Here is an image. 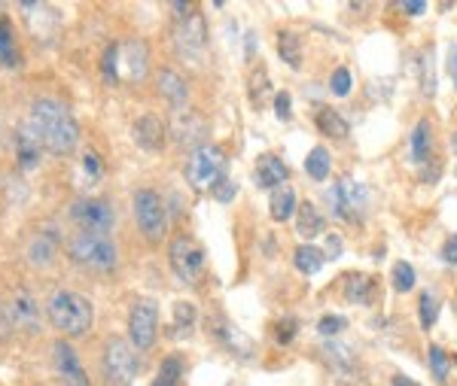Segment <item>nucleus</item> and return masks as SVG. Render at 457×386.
<instances>
[{
	"label": "nucleus",
	"mask_w": 457,
	"mask_h": 386,
	"mask_svg": "<svg viewBox=\"0 0 457 386\" xmlns=\"http://www.w3.org/2000/svg\"><path fill=\"white\" fill-rule=\"evenodd\" d=\"M31 131L53 155H71L79 146V125L62 101L37 98L31 103Z\"/></svg>",
	"instance_id": "f257e3e1"
},
{
	"label": "nucleus",
	"mask_w": 457,
	"mask_h": 386,
	"mask_svg": "<svg viewBox=\"0 0 457 386\" xmlns=\"http://www.w3.org/2000/svg\"><path fill=\"white\" fill-rule=\"evenodd\" d=\"M46 314L53 319L55 329L68 338L88 335V329H92V323H95L92 301L79 292H68V289H62V292H55L53 299H49Z\"/></svg>",
	"instance_id": "f03ea898"
},
{
	"label": "nucleus",
	"mask_w": 457,
	"mask_h": 386,
	"mask_svg": "<svg viewBox=\"0 0 457 386\" xmlns=\"http://www.w3.org/2000/svg\"><path fill=\"white\" fill-rule=\"evenodd\" d=\"M68 256L79 265V268L98 271V274H110V271H116V265H120L116 243L110 241L107 234H92V232L73 234L68 243Z\"/></svg>",
	"instance_id": "7ed1b4c3"
},
{
	"label": "nucleus",
	"mask_w": 457,
	"mask_h": 386,
	"mask_svg": "<svg viewBox=\"0 0 457 386\" xmlns=\"http://www.w3.org/2000/svg\"><path fill=\"white\" fill-rule=\"evenodd\" d=\"M187 180L195 192H213L226 180V152L213 144H202L187 159Z\"/></svg>",
	"instance_id": "20e7f679"
},
{
	"label": "nucleus",
	"mask_w": 457,
	"mask_h": 386,
	"mask_svg": "<svg viewBox=\"0 0 457 386\" xmlns=\"http://www.w3.org/2000/svg\"><path fill=\"white\" fill-rule=\"evenodd\" d=\"M101 374L107 386H131L137 377V350L122 338H110L101 353Z\"/></svg>",
	"instance_id": "39448f33"
},
{
	"label": "nucleus",
	"mask_w": 457,
	"mask_h": 386,
	"mask_svg": "<svg viewBox=\"0 0 457 386\" xmlns=\"http://www.w3.org/2000/svg\"><path fill=\"white\" fill-rule=\"evenodd\" d=\"M131 210H135V222L144 232L150 243L165 241L168 234V207L162 204V198L153 189H137L131 198Z\"/></svg>",
	"instance_id": "423d86ee"
},
{
	"label": "nucleus",
	"mask_w": 457,
	"mask_h": 386,
	"mask_svg": "<svg viewBox=\"0 0 457 386\" xmlns=\"http://www.w3.org/2000/svg\"><path fill=\"white\" fill-rule=\"evenodd\" d=\"M168 262L183 283L195 286L204 277V250L193 234H177L168 243Z\"/></svg>",
	"instance_id": "0eeeda50"
},
{
	"label": "nucleus",
	"mask_w": 457,
	"mask_h": 386,
	"mask_svg": "<svg viewBox=\"0 0 457 386\" xmlns=\"http://www.w3.org/2000/svg\"><path fill=\"white\" fill-rule=\"evenodd\" d=\"M159 338V304L153 299H137L129 310V344L137 353L153 350Z\"/></svg>",
	"instance_id": "6e6552de"
},
{
	"label": "nucleus",
	"mask_w": 457,
	"mask_h": 386,
	"mask_svg": "<svg viewBox=\"0 0 457 386\" xmlns=\"http://www.w3.org/2000/svg\"><path fill=\"white\" fill-rule=\"evenodd\" d=\"M327 201L342 222H360L366 213V189L353 177H342L333 189H327Z\"/></svg>",
	"instance_id": "1a4fd4ad"
},
{
	"label": "nucleus",
	"mask_w": 457,
	"mask_h": 386,
	"mask_svg": "<svg viewBox=\"0 0 457 386\" xmlns=\"http://www.w3.org/2000/svg\"><path fill=\"white\" fill-rule=\"evenodd\" d=\"M174 49L180 52L183 62H198L204 55V49H208V25H204V19L198 12L177 21Z\"/></svg>",
	"instance_id": "9d476101"
},
{
	"label": "nucleus",
	"mask_w": 457,
	"mask_h": 386,
	"mask_svg": "<svg viewBox=\"0 0 457 386\" xmlns=\"http://www.w3.org/2000/svg\"><path fill=\"white\" fill-rule=\"evenodd\" d=\"M73 219L92 234H107L110 228L116 226V213H113V204L104 201V198H83L71 207Z\"/></svg>",
	"instance_id": "9b49d317"
},
{
	"label": "nucleus",
	"mask_w": 457,
	"mask_h": 386,
	"mask_svg": "<svg viewBox=\"0 0 457 386\" xmlns=\"http://www.w3.org/2000/svg\"><path fill=\"white\" fill-rule=\"evenodd\" d=\"M53 353H55V368H58V374L68 381V386H88V377H86V371L83 365H79V356L77 350L68 344V341H58V344L53 347Z\"/></svg>",
	"instance_id": "f8f14e48"
},
{
	"label": "nucleus",
	"mask_w": 457,
	"mask_h": 386,
	"mask_svg": "<svg viewBox=\"0 0 457 386\" xmlns=\"http://www.w3.org/2000/svg\"><path fill=\"white\" fill-rule=\"evenodd\" d=\"M146 68H150V52H146L144 43L135 40L120 49V77L137 83V79L146 77Z\"/></svg>",
	"instance_id": "ddd939ff"
},
{
	"label": "nucleus",
	"mask_w": 457,
	"mask_h": 386,
	"mask_svg": "<svg viewBox=\"0 0 457 386\" xmlns=\"http://www.w3.org/2000/svg\"><path fill=\"white\" fill-rule=\"evenodd\" d=\"M135 144L146 152H156L165 146V125L156 113H146L135 122Z\"/></svg>",
	"instance_id": "4468645a"
},
{
	"label": "nucleus",
	"mask_w": 457,
	"mask_h": 386,
	"mask_svg": "<svg viewBox=\"0 0 457 386\" xmlns=\"http://www.w3.org/2000/svg\"><path fill=\"white\" fill-rule=\"evenodd\" d=\"M156 88H159V94L165 98L168 103H174V107H183V103L189 101V86H187V79L180 77L177 70L171 68H162L156 73Z\"/></svg>",
	"instance_id": "2eb2a0df"
},
{
	"label": "nucleus",
	"mask_w": 457,
	"mask_h": 386,
	"mask_svg": "<svg viewBox=\"0 0 457 386\" xmlns=\"http://www.w3.org/2000/svg\"><path fill=\"white\" fill-rule=\"evenodd\" d=\"M287 177H290V168L284 165V159L278 155H260L256 159V183L262 189H278V185H287Z\"/></svg>",
	"instance_id": "dca6fc26"
},
{
	"label": "nucleus",
	"mask_w": 457,
	"mask_h": 386,
	"mask_svg": "<svg viewBox=\"0 0 457 386\" xmlns=\"http://www.w3.org/2000/svg\"><path fill=\"white\" fill-rule=\"evenodd\" d=\"M10 316H12V323H16L19 329H28V332L37 329V323H40V310H37V301L31 299V292L19 289V292L12 295Z\"/></svg>",
	"instance_id": "f3484780"
},
{
	"label": "nucleus",
	"mask_w": 457,
	"mask_h": 386,
	"mask_svg": "<svg viewBox=\"0 0 457 386\" xmlns=\"http://www.w3.org/2000/svg\"><path fill=\"white\" fill-rule=\"evenodd\" d=\"M296 210H299V198H296V189H293L290 183L271 189V201H269L271 219H275V222H287V219L296 217Z\"/></svg>",
	"instance_id": "a211bd4d"
},
{
	"label": "nucleus",
	"mask_w": 457,
	"mask_h": 386,
	"mask_svg": "<svg viewBox=\"0 0 457 386\" xmlns=\"http://www.w3.org/2000/svg\"><path fill=\"white\" fill-rule=\"evenodd\" d=\"M430 152H433V125L427 122V119H421L409 135V155L415 165H427Z\"/></svg>",
	"instance_id": "6ab92c4d"
},
{
	"label": "nucleus",
	"mask_w": 457,
	"mask_h": 386,
	"mask_svg": "<svg viewBox=\"0 0 457 386\" xmlns=\"http://www.w3.org/2000/svg\"><path fill=\"white\" fill-rule=\"evenodd\" d=\"M314 125H317V131H320L323 137H329V140H345V137L351 135L348 119H345L342 113H336V110H329V107L317 110Z\"/></svg>",
	"instance_id": "aec40b11"
},
{
	"label": "nucleus",
	"mask_w": 457,
	"mask_h": 386,
	"mask_svg": "<svg viewBox=\"0 0 457 386\" xmlns=\"http://www.w3.org/2000/svg\"><path fill=\"white\" fill-rule=\"evenodd\" d=\"M293 265H296L299 274L314 277V274H320V268L327 265V252L320 247H314V243H299L296 252H293Z\"/></svg>",
	"instance_id": "412c9836"
},
{
	"label": "nucleus",
	"mask_w": 457,
	"mask_h": 386,
	"mask_svg": "<svg viewBox=\"0 0 457 386\" xmlns=\"http://www.w3.org/2000/svg\"><path fill=\"white\" fill-rule=\"evenodd\" d=\"M296 228H299V237H317L327 228V219H323V213L317 210L312 201H305V204H299V210H296Z\"/></svg>",
	"instance_id": "4be33fe9"
},
{
	"label": "nucleus",
	"mask_w": 457,
	"mask_h": 386,
	"mask_svg": "<svg viewBox=\"0 0 457 386\" xmlns=\"http://www.w3.org/2000/svg\"><path fill=\"white\" fill-rule=\"evenodd\" d=\"M40 155H43V146H40V140L34 137L31 128H25L21 135H16V159H19V168L31 170L37 161H40Z\"/></svg>",
	"instance_id": "5701e85b"
},
{
	"label": "nucleus",
	"mask_w": 457,
	"mask_h": 386,
	"mask_svg": "<svg viewBox=\"0 0 457 386\" xmlns=\"http://www.w3.org/2000/svg\"><path fill=\"white\" fill-rule=\"evenodd\" d=\"M278 55H281V62H287V68L302 70V40L293 31L278 34Z\"/></svg>",
	"instance_id": "b1692460"
},
{
	"label": "nucleus",
	"mask_w": 457,
	"mask_h": 386,
	"mask_svg": "<svg viewBox=\"0 0 457 386\" xmlns=\"http://www.w3.org/2000/svg\"><path fill=\"white\" fill-rule=\"evenodd\" d=\"M329 170H333L329 150H323V146H314V150L308 152V159H305V174L312 177L314 183H323L329 177Z\"/></svg>",
	"instance_id": "393cba45"
},
{
	"label": "nucleus",
	"mask_w": 457,
	"mask_h": 386,
	"mask_svg": "<svg viewBox=\"0 0 457 386\" xmlns=\"http://www.w3.org/2000/svg\"><path fill=\"white\" fill-rule=\"evenodd\" d=\"M0 64L4 68H19L16 34H12V25L4 16H0Z\"/></svg>",
	"instance_id": "a878e982"
},
{
	"label": "nucleus",
	"mask_w": 457,
	"mask_h": 386,
	"mask_svg": "<svg viewBox=\"0 0 457 386\" xmlns=\"http://www.w3.org/2000/svg\"><path fill=\"white\" fill-rule=\"evenodd\" d=\"M345 299L351 304H370L372 301V277H366V274H351L348 286H345Z\"/></svg>",
	"instance_id": "bb28decb"
},
{
	"label": "nucleus",
	"mask_w": 457,
	"mask_h": 386,
	"mask_svg": "<svg viewBox=\"0 0 457 386\" xmlns=\"http://www.w3.org/2000/svg\"><path fill=\"white\" fill-rule=\"evenodd\" d=\"M195 304H189V301H177L174 304V332H177V338H183V335H189L193 332V325H195Z\"/></svg>",
	"instance_id": "cd10ccee"
},
{
	"label": "nucleus",
	"mask_w": 457,
	"mask_h": 386,
	"mask_svg": "<svg viewBox=\"0 0 457 386\" xmlns=\"http://www.w3.org/2000/svg\"><path fill=\"white\" fill-rule=\"evenodd\" d=\"M418 316H421V329L430 332L433 325H436L439 319V299L433 292H421V299H418Z\"/></svg>",
	"instance_id": "c85d7f7f"
},
{
	"label": "nucleus",
	"mask_w": 457,
	"mask_h": 386,
	"mask_svg": "<svg viewBox=\"0 0 457 386\" xmlns=\"http://www.w3.org/2000/svg\"><path fill=\"white\" fill-rule=\"evenodd\" d=\"M427 359H430V371H433V377H436V383L445 386L448 383V371H452V359H448V353L442 350V347L433 344L430 350H427Z\"/></svg>",
	"instance_id": "c756f323"
},
{
	"label": "nucleus",
	"mask_w": 457,
	"mask_h": 386,
	"mask_svg": "<svg viewBox=\"0 0 457 386\" xmlns=\"http://www.w3.org/2000/svg\"><path fill=\"white\" fill-rule=\"evenodd\" d=\"M418 283V274L409 262H396L394 265V289L396 292H411Z\"/></svg>",
	"instance_id": "7c9ffc66"
},
{
	"label": "nucleus",
	"mask_w": 457,
	"mask_h": 386,
	"mask_svg": "<svg viewBox=\"0 0 457 386\" xmlns=\"http://www.w3.org/2000/svg\"><path fill=\"white\" fill-rule=\"evenodd\" d=\"M353 88V79H351V70L348 68H336L333 77H329V92L336 94V98H348Z\"/></svg>",
	"instance_id": "2f4dec72"
},
{
	"label": "nucleus",
	"mask_w": 457,
	"mask_h": 386,
	"mask_svg": "<svg viewBox=\"0 0 457 386\" xmlns=\"http://www.w3.org/2000/svg\"><path fill=\"white\" fill-rule=\"evenodd\" d=\"M120 49L122 46H107L104 52V62H101V70H104V77H107V83H116L120 79Z\"/></svg>",
	"instance_id": "473e14b6"
},
{
	"label": "nucleus",
	"mask_w": 457,
	"mask_h": 386,
	"mask_svg": "<svg viewBox=\"0 0 457 386\" xmlns=\"http://www.w3.org/2000/svg\"><path fill=\"white\" fill-rule=\"evenodd\" d=\"M296 332H299L296 316L281 319V323L275 325V341H278V344H293V341H296Z\"/></svg>",
	"instance_id": "72a5a7b5"
},
{
	"label": "nucleus",
	"mask_w": 457,
	"mask_h": 386,
	"mask_svg": "<svg viewBox=\"0 0 457 386\" xmlns=\"http://www.w3.org/2000/svg\"><path fill=\"white\" fill-rule=\"evenodd\" d=\"M342 329H345V316H323L320 323H317V332H320L323 338H336Z\"/></svg>",
	"instance_id": "f704fd0d"
},
{
	"label": "nucleus",
	"mask_w": 457,
	"mask_h": 386,
	"mask_svg": "<svg viewBox=\"0 0 457 386\" xmlns=\"http://www.w3.org/2000/svg\"><path fill=\"white\" fill-rule=\"evenodd\" d=\"M83 170H86V177L98 180V177L104 174V161H101V155L98 152H86L83 155Z\"/></svg>",
	"instance_id": "c9c22d12"
},
{
	"label": "nucleus",
	"mask_w": 457,
	"mask_h": 386,
	"mask_svg": "<svg viewBox=\"0 0 457 386\" xmlns=\"http://www.w3.org/2000/svg\"><path fill=\"white\" fill-rule=\"evenodd\" d=\"M275 113H278V119H281V122H290V116H293V98H290V92H278Z\"/></svg>",
	"instance_id": "e433bc0d"
},
{
	"label": "nucleus",
	"mask_w": 457,
	"mask_h": 386,
	"mask_svg": "<svg viewBox=\"0 0 457 386\" xmlns=\"http://www.w3.org/2000/svg\"><path fill=\"white\" fill-rule=\"evenodd\" d=\"M424 94L433 98L436 94V70H433V55L424 58Z\"/></svg>",
	"instance_id": "4c0bfd02"
},
{
	"label": "nucleus",
	"mask_w": 457,
	"mask_h": 386,
	"mask_svg": "<svg viewBox=\"0 0 457 386\" xmlns=\"http://www.w3.org/2000/svg\"><path fill=\"white\" fill-rule=\"evenodd\" d=\"M442 262L454 265V268H457V234H452L445 243H442Z\"/></svg>",
	"instance_id": "58836bf2"
},
{
	"label": "nucleus",
	"mask_w": 457,
	"mask_h": 386,
	"mask_svg": "<svg viewBox=\"0 0 457 386\" xmlns=\"http://www.w3.org/2000/svg\"><path fill=\"white\" fill-rule=\"evenodd\" d=\"M213 198H217V201H223V204H228L235 198V183L223 180V183L217 185V189H213Z\"/></svg>",
	"instance_id": "ea45409f"
},
{
	"label": "nucleus",
	"mask_w": 457,
	"mask_h": 386,
	"mask_svg": "<svg viewBox=\"0 0 457 386\" xmlns=\"http://www.w3.org/2000/svg\"><path fill=\"white\" fill-rule=\"evenodd\" d=\"M342 237H338V234H327V262H329V259H338V256H342Z\"/></svg>",
	"instance_id": "a19ab883"
},
{
	"label": "nucleus",
	"mask_w": 457,
	"mask_h": 386,
	"mask_svg": "<svg viewBox=\"0 0 457 386\" xmlns=\"http://www.w3.org/2000/svg\"><path fill=\"white\" fill-rule=\"evenodd\" d=\"M403 10L409 12V16H424L427 4H424V0H411V4H403Z\"/></svg>",
	"instance_id": "79ce46f5"
},
{
	"label": "nucleus",
	"mask_w": 457,
	"mask_h": 386,
	"mask_svg": "<svg viewBox=\"0 0 457 386\" xmlns=\"http://www.w3.org/2000/svg\"><path fill=\"white\" fill-rule=\"evenodd\" d=\"M448 73H452V79H454V86H457V43L452 49H448Z\"/></svg>",
	"instance_id": "37998d69"
},
{
	"label": "nucleus",
	"mask_w": 457,
	"mask_h": 386,
	"mask_svg": "<svg viewBox=\"0 0 457 386\" xmlns=\"http://www.w3.org/2000/svg\"><path fill=\"white\" fill-rule=\"evenodd\" d=\"M390 386H421V383L411 381V377H405V374H394V381H390Z\"/></svg>",
	"instance_id": "c03bdc74"
},
{
	"label": "nucleus",
	"mask_w": 457,
	"mask_h": 386,
	"mask_svg": "<svg viewBox=\"0 0 457 386\" xmlns=\"http://www.w3.org/2000/svg\"><path fill=\"white\" fill-rule=\"evenodd\" d=\"M153 386H174V383H165V381H159V377H156V383H153Z\"/></svg>",
	"instance_id": "a18cd8bd"
},
{
	"label": "nucleus",
	"mask_w": 457,
	"mask_h": 386,
	"mask_svg": "<svg viewBox=\"0 0 457 386\" xmlns=\"http://www.w3.org/2000/svg\"><path fill=\"white\" fill-rule=\"evenodd\" d=\"M454 314H457V301H454Z\"/></svg>",
	"instance_id": "49530a36"
}]
</instances>
